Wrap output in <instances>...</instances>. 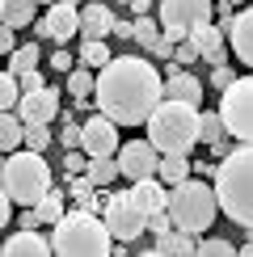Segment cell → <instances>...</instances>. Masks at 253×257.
I'll return each instance as SVG.
<instances>
[{"mask_svg": "<svg viewBox=\"0 0 253 257\" xmlns=\"http://www.w3.org/2000/svg\"><path fill=\"white\" fill-rule=\"evenodd\" d=\"M97 110L118 126H148L152 110L165 101V76L140 55H114L97 72Z\"/></svg>", "mask_w": 253, "mask_h": 257, "instance_id": "6da1fadb", "label": "cell"}, {"mask_svg": "<svg viewBox=\"0 0 253 257\" xmlns=\"http://www.w3.org/2000/svg\"><path fill=\"white\" fill-rule=\"evenodd\" d=\"M215 194H219V211L249 232L253 228V144L232 148V152L219 160Z\"/></svg>", "mask_w": 253, "mask_h": 257, "instance_id": "7a4b0ae2", "label": "cell"}, {"mask_svg": "<svg viewBox=\"0 0 253 257\" xmlns=\"http://www.w3.org/2000/svg\"><path fill=\"white\" fill-rule=\"evenodd\" d=\"M114 232L105 228V219H97V211H68L59 223H51V244L59 257H105L114 253Z\"/></svg>", "mask_w": 253, "mask_h": 257, "instance_id": "3957f363", "label": "cell"}, {"mask_svg": "<svg viewBox=\"0 0 253 257\" xmlns=\"http://www.w3.org/2000/svg\"><path fill=\"white\" fill-rule=\"evenodd\" d=\"M148 139L161 152H186L190 156L194 144L203 139V114H198V105L165 97L152 110V118H148Z\"/></svg>", "mask_w": 253, "mask_h": 257, "instance_id": "277c9868", "label": "cell"}, {"mask_svg": "<svg viewBox=\"0 0 253 257\" xmlns=\"http://www.w3.org/2000/svg\"><path fill=\"white\" fill-rule=\"evenodd\" d=\"M51 190H55L51 186V165L42 160V152H34V148L9 152V160H5V194L17 207H38Z\"/></svg>", "mask_w": 253, "mask_h": 257, "instance_id": "5b68a950", "label": "cell"}, {"mask_svg": "<svg viewBox=\"0 0 253 257\" xmlns=\"http://www.w3.org/2000/svg\"><path fill=\"white\" fill-rule=\"evenodd\" d=\"M169 215H173V228L203 236L211 223H215V215H219V194H215V186L186 177L182 186L169 190Z\"/></svg>", "mask_w": 253, "mask_h": 257, "instance_id": "8992f818", "label": "cell"}, {"mask_svg": "<svg viewBox=\"0 0 253 257\" xmlns=\"http://www.w3.org/2000/svg\"><path fill=\"white\" fill-rule=\"evenodd\" d=\"M219 114L236 144H253V76H236L219 93Z\"/></svg>", "mask_w": 253, "mask_h": 257, "instance_id": "52a82bcc", "label": "cell"}, {"mask_svg": "<svg viewBox=\"0 0 253 257\" xmlns=\"http://www.w3.org/2000/svg\"><path fill=\"white\" fill-rule=\"evenodd\" d=\"M101 219H105V228L114 232V240H140L148 232V211L140 207V198H135L131 190L105 198V215Z\"/></svg>", "mask_w": 253, "mask_h": 257, "instance_id": "ba28073f", "label": "cell"}, {"mask_svg": "<svg viewBox=\"0 0 253 257\" xmlns=\"http://www.w3.org/2000/svg\"><path fill=\"white\" fill-rule=\"evenodd\" d=\"M211 13H215V5L211 0H161L156 5V17H161L165 30H173V34H190V30L207 26Z\"/></svg>", "mask_w": 253, "mask_h": 257, "instance_id": "9c48e42d", "label": "cell"}, {"mask_svg": "<svg viewBox=\"0 0 253 257\" xmlns=\"http://www.w3.org/2000/svg\"><path fill=\"white\" fill-rule=\"evenodd\" d=\"M118 169L126 181H140V177H156L161 169V148L152 139H131V144L118 148Z\"/></svg>", "mask_w": 253, "mask_h": 257, "instance_id": "30bf717a", "label": "cell"}, {"mask_svg": "<svg viewBox=\"0 0 253 257\" xmlns=\"http://www.w3.org/2000/svg\"><path fill=\"white\" fill-rule=\"evenodd\" d=\"M34 30L42 38L51 42H72L80 34V5H72V0H55V5L47 9V17L34 21Z\"/></svg>", "mask_w": 253, "mask_h": 257, "instance_id": "8fae6325", "label": "cell"}, {"mask_svg": "<svg viewBox=\"0 0 253 257\" xmlns=\"http://www.w3.org/2000/svg\"><path fill=\"white\" fill-rule=\"evenodd\" d=\"M84 152L89 156H118L122 139H118V122L110 118V114H93L89 122H84Z\"/></svg>", "mask_w": 253, "mask_h": 257, "instance_id": "7c38bea8", "label": "cell"}, {"mask_svg": "<svg viewBox=\"0 0 253 257\" xmlns=\"http://www.w3.org/2000/svg\"><path fill=\"white\" fill-rule=\"evenodd\" d=\"M17 114H21V122H55L59 118V89H34V93H26L17 105Z\"/></svg>", "mask_w": 253, "mask_h": 257, "instance_id": "4fadbf2b", "label": "cell"}, {"mask_svg": "<svg viewBox=\"0 0 253 257\" xmlns=\"http://www.w3.org/2000/svg\"><path fill=\"white\" fill-rule=\"evenodd\" d=\"M165 97L190 101V105H203V80L190 76L182 63H169V72H165Z\"/></svg>", "mask_w": 253, "mask_h": 257, "instance_id": "5bb4252c", "label": "cell"}, {"mask_svg": "<svg viewBox=\"0 0 253 257\" xmlns=\"http://www.w3.org/2000/svg\"><path fill=\"white\" fill-rule=\"evenodd\" d=\"M0 253L5 257H47V253H55V244H51V236H42L38 228H21L0 244Z\"/></svg>", "mask_w": 253, "mask_h": 257, "instance_id": "9a60e30c", "label": "cell"}, {"mask_svg": "<svg viewBox=\"0 0 253 257\" xmlns=\"http://www.w3.org/2000/svg\"><path fill=\"white\" fill-rule=\"evenodd\" d=\"M190 38H194V47H198V55H203L207 63H211V68H219V63H228V34H224V30H219V26H211V21H207V26H198V30H190Z\"/></svg>", "mask_w": 253, "mask_h": 257, "instance_id": "2e32d148", "label": "cell"}, {"mask_svg": "<svg viewBox=\"0 0 253 257\" xmlns=\"http://www.w3.org/2000/svg\"><path fill=\"white\" fill-rule=\"evenodd\" d=\"M228 47L245 68H253V9H240L236 13V21L228 30Z\"/></svg>", "mask_w": 253, "mask_h": 257, "instance_id": "e0dca14e", "label": "cell"}, {"mask_svg": "<svg viewBox=\"0 0 253 257\" xmlns=\"http://www.w3.org/2000/svg\"><path fill=\"white\" fill-rule=\"evenodd\" d=\"M144 253H152V257H190V253H198V236L194 232H182V228H169L165 236H156V244H148Z\"/></svg>", "mask_w": 253, "mask_h": 257, "instance_id": "ac0fdd59", "label": "cell"}, {"mask_svg": "<svg viewBox=\"0 0 253 257\" xmlns=\"http://www.w3.org/2000/svg\"><path fill=\"white\" fill-rule=\"evenodd\" d=\"M114 9L105 5H84L80 9V38H110L114 34Z\"/></svg>", "mask_w": 253, "mask_h": 257, "instance_id": "d6986e66", "label": "cell"}, {"mask_svg": "<svg viewBox=\"0 0 253 257\" xmlns=\"http://www.w3.org/2000/svg\"><path fill=\"white\" fill-rule=\"evenodd\" d=\"M131 194L140 198V207L148 211V215L169 207V186H165L161 177H140V181H131Z\"/></svg>", "mask_w": 253, "mask_h": 257, "instance_id": "ffe728a7", "label": "cell"}, {"mask_svg": "<svg viewBox=\"0 0 253 257\" xmlns=\"http://www.w3.org/2000/svg\"><path fill=\"white\" fill-rule=\"evenodd\" d=\"M190 173H194V165H190V156H186V152H161V169H156V177H161L169 190L182 186Z\"/></svg>", "mask_w": 253, "mask_h": 257, "instance_id": "44dd1931", "label": "cell"}, {"mask_svg": "<svg viewBox=\"0 0 253 257\" xmlns=\"http://www.w3.org/2000/svg\"><path fill=\"white\" fill-rule=\"evenodd\" d=\"M0 148H5V152L26 148V122H21L17 110H5V114H0Z\"/></svg>", "mask_w": 253, "mask_h": 257, "instance_id": "7402d4cb", "label": "cell"}, {"mask_svg": "<svg viewBox=\"0 0 253 257\" xmlns=\"http://www.w3.org/2000/svg\"><path fill=\"white\" fill-rule=\"evenodd\" d=\"M84 177H89L97 190L114 186V181L122 177V169H118V156H93V160H89V169H84Z\"/></svg>", "mask_w": 253, "mask_h": 257, "instance_id": "603a6c76", "label": "cell"}, {"mask_svg": "<svg viewBox=\"0 0 253 257\" xmlns=\"http://www.w3.org/2000/svg\"><path fill=\"white\" fill-rule=\"evenodd\" d=\"M34 5L38 0H0V13H5V26H34Z\"/></svg>", "mask_w": 253, "mask_h": 257, "instance_id": "cb8c5ba5", "label": "cell"}, {"mask_svg": "<svg viewBox=\"0 0 253 257\" xmlns=\"http://www.w3.org/2000/svg\"><path fill=\"white\" fill-rule=\"evenodd\" d=\"M97 68H89V63H80V68H72V76H68V93L72 97H93L97 93V76H93Z\"/></svg>", "mask_w": 253, "mask_h": 257, "instance_id": "d4e9b609", "label": "cell"}, {"mask_svg": "<svg viewBox=\"0 0 253 257\" xmlns=\"http://www.w3.org/2000/svg\"><path fill=\"white\" fill-rule=\"evenodd\" d=\"M114 55H110V42H105V38H84L80 42V63H89V68H105V63H110Z\"/></svg>", "mask_w": 253, "mask_h": 257, "instance_id": "484cf974", "label": "cell"}, {"mask_svg": "<svg viewBox=\"0 0 253 257\" xmlns=\"http://www.w3.org/2000/svg\"><path fill=\"white\" fill-rule=\"evenodd\" d=\"M224 139H232L228 126H224V114L219 110H203V144L215 148V144H224Z\"/></svg>", "mask_w": 253, "mask_h": 257, "instance_id": "4316f807", "label": "cell"}, {"mask_svg": "<svg viewBox=\"0 0 253 257\" xmlns=\"http://www.w3.org/2000/svg\"><path fill=\"white\" fill-rule=\"evenodd\" d=\"M165 34V26H161V17H135V42H140V47L144 51H152L156 47V38H161Z\"/></svg>", "mask_w": 253, "mask_h": 257, "instance_id": "83f0119b", "label": "cell"}, {"mask_svg": "<svg viewBox=\"0 0 253 257\" xmlns=\"http://www.w3.org/2000/svg\"><path fill=\"white\" fill-rule=\"evenodd\" d=\"M38 42H26V47H17L13 55H9V72H13V76H21V72H34L38 68Z\"/></svg>", "mask_w": 253, "mask_h": 257, "instance_id": "f1b7e54d", "label": "cell"}, {"mask_svg": "<svg viewBox=\"0 0 253 257\" xmlns=\"http://www.w3.org/2000/svg\"><path fill=\"white\" fill-rule=\"evenodd\" d=\"M21 97H26V89H21V80L13 76V72L5 68V76H0V110H17Z\"/></svg>", "mask_w": 253, "mask_h": 257, "instance_id": "f546056e", "label": "cell"}, {"mask_svg": "<svg viewBox=\"0 0 253 257\" xmlns=\"http://www.w3.org/2000/svg\"><path fill=\"white\" fill-rule=\"evenodd\" d=\"M34 211H38V223H59L63 215H68V211H63V194H59V190H51Z\"/></svg>", "mask_w": 253, "mask_h": 257, "instance_id": "4dcf8cb0", "label": "cell"}, {"mask_svg": "<svg viewBox=\"0 0 253 257\" xmlns=\"http://www.w3.org/2000/svg\"><path fill=\"white\" fill-rule=\"evenodd\" d=\"M240 249L232 240H219V236H211V240H198V257H236Z\"/></svg>", "mask_w": 253, "mask_h": 257, "instance_id": "1f68e13d", "label": "cell"}, {"mask_svg": "<svg viewBox=\"0 0 253 257\" xmlns=\"http://www.w3.org/2000/svg\"><path fill=\"white\" fill-rule=\"evenodd\" d=\"M47 144H51V122H26V148L42 152Z\"/></svg>", "mask_w": 253, "mask_h": 257, "instance_id": "d6a6232c", "label": "cell"}, {"mask_svg": "<svg viewBox=\"0 0 253 257\" xmlns=\"http://www.w3.org/2000/svg\"><path fill=\"white\" fill-rule=\"evenodd\" d=\"M89 152H84V148H68V152H63V169H68V177H76V173H84V169H89Z\"/></svg>", "mask_w": 253, "mask_h": 257, "instance_id": "836d02e7", "label": "cell"}, {"mask_svg": "<svg viewBox=\"0 0 253 257\" xmlns=\"http://www.w3.org/2000/svg\"><path fill=\"white\" fill-rule=\"evenodd\" d=\"M194 59H203V55H198V47H194V38H182V42H177V51H173V63H182V68H190V63H194Z\"/></svg>", "mask_w": 253, "mask_h": 257, "instance_id": "e575fe53", "label": "cell"}, {"mask_svg": "<svg viewBox=\"0 0 253 257\" xmlns=\"http://www.w3.org/2000/svg\"><path fill=\"white\" fill-rule=\"evenodd\" d=\"M169 228H173V215H169V207H165V211H152V215H148V232H152V236H165Z\"/></svg>", "mask_w": 253, "mask_h": 257, "instance_id": "d590c367", "label": "cell"}, {"mask_svg": "<svg viewBox=\"0 0 253 257\" xmlns=\"http://www.w3.org/2000/svg\"><path fill=\"white\" fill-rule=\"evenodd\" d=\"M232 80H236V72H232L228 63H219V68H211V89H219V93H224V89H228Z\"/></svg>", "mask_w": 253, "mask_h": 257, "instance_id": "8d00e7d4", "label": "cell"}, {"mask_svg": "<svg viewBox=\"0 0 253 257\" xmlns=\"http://www.w3.org/2000/svg\"><path fill=\"white\" fill-rule=\"evenodd\" d=\"M17 80H21V89H26V93H34V89H47V84H42V76H38V68H34V72H21Z\"/></svg>", "mask_w": 253, "mask_h": 257, "instance_id": "74e56055", "label": "cell"}, {"mask_svg": "<svg viewBox=\"0 0 253 257\" xmlns=\"http://www.w3.org/2000/svg\"><path fill=\"white\" fill-rule=\"evenodd\" d=\"M51 68H55V72H72V55H68V51H55V55H51Z\"/></svg>", "mask_w": 253, "mask_h": 257, "instance_id": "f35d334b", "label": "cell"}, {"mask_svg": "<svg viewBox=\"0 0 253 257\" xmlns=\"http://www.w3.org/2000/svg\"><path fill=\"white\" fill-rule=\"evenodd\" d=\"M0 51H5V55H13V51H17V38H13V26H5V30H0Z\"/></svg>", "mask_w": 253, "mask_h": 257, "instance_id": "ab89813d", "label": "cell"}, {"mask_svg": "<svg viewBox=\"0 0 253 257\" xmlns=\"http://www.w3.org/2000/svg\"><path fill=\"white\" fill-rule=\"evenodd\" d=\"M152 9H156L152 0H131V13H135V17H144V13H152Z\"/></svg>", "mask_w": 253, "mask_h": 257, "instance_id": "60d3db41", "label": "cell"}, {"mask_svg": "<svg viewBox=\"0 0 253 257\" xmlns=\"http://www.w3.org/2000/svg\"><path fill=\"white\" fill-rule=\"evenodd\" d=\"M114 34H118V38H135V21H118V26H114Z\"/></svg>", "mask_w": 253, "mask_h": 257, "instance_id": "b9f144b4", "label": "cell"}, {"mask_svg": "<svg viewBox=\"0 0 253 257\" xmlns=\"http://www.w3.org/2000/svg\"><path fill=\"white\" fill-rule=\"evenodd\" d=\"M194 173H198V177H215V173H219V165H207V160H198Z\"/></svg>", "mask_w": 253, "mask_h": 257, "instance_id": "7bdbcfd3", "label": "cell"}, {"mask_svg": "<svg viewBox=\"0 0 253 257\" xmlns=\"http://www.w3.org/2000/svg\"><path fill=\"white\" fill-rule=\"evenodd\" d=\"M38 5H55V0H38Z\"/></svg>", "mask_w": 253, "mask_h": 257, "instance_id": "ee69618b", "label": "cell"}, {"mask_svg": "<svg viewBox=\"0 0 253 257\" xmlns=\"http://www.w3.org/2000/svg\"><path fill=\"white\" fill-rule=\"evenodd\" d=\"M118 5H131V0H118Z\"/></svg>", "mask_w": 253, "mask_h": 257, "instance_id": "f6af8a7d", "label": "cell"}]
</instances>
